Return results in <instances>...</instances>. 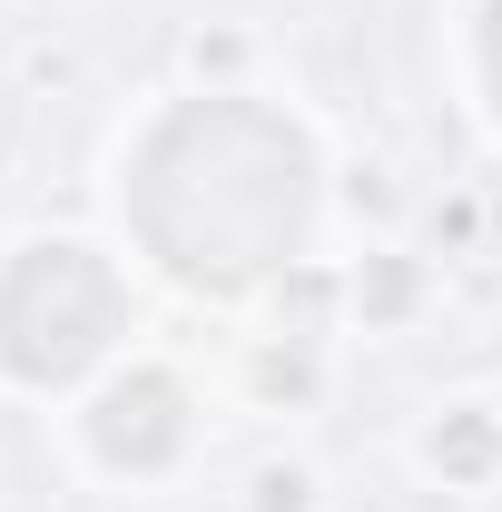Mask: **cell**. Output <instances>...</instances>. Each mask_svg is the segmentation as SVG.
<instances>
[{"instance_id": "6da1fadb", "label": "cell", "mask_w": 502, "mask_h": 512, "mask_svg": "<svg viewBox=\"0 0 502 512\" xmlns=\"http://www.w3.org/2000/svg\"><path fill=\"white\" fill-rule=\"evenodd\" d=\"M128 217L178 286L237 296L276 266H306L315 148L296 119L256 109L247 89L178 99L128 158Z\"/></svg>"}, {"instance_id": "7a4b0ae2", "label": "cell", "mask_w": 502, "mask_h": 512, "mask_svg": "<svg viewBox=\"0 0 502 512\" xmlns=\"http://www.w3.org/2000/svg\"><path fill=\"white\" fill-rule=\"evenodd\" d=\"M128 335V276L89 237H20L0 256V375L20 394L89 384Z\"/></svg>"}, {"instance_id": "3957f363", "label": "cell", "mask_w": 502, "mask_h": 512, "mask_svg": "<svg viewBox=\"0 0 502 512\" xmlns=\"http://www.w3.org/2000/svg\"><path fill=\"white\" fill-rule=\"evenodd\" d=\"M79 434L89 453L128 473V483H158V473H178L197 444V394L168 365H109V375L89 384V404H79Z\"/></svg>"}, {"instance_id": "277c9868", "label": "cell", "mask_w": 502, "mask_h": 512, "mask_svg": "<svg viewBox=\"0 0 502 512\" xmlns=\"http://www.w3.org/2000/svg\"><path fill=\"white\" fill-rule=\"evenodd\" d=\"M424 463H434L443 483H493L502 473V424L483 414V404H453L434 434H424Z\"/></svg>"}, {"instance_id": "5b68a950", "label": "cell", "mask_w": 502, "mask_h": 512, "mask_svg": "<svg viewBox=\"0 0 502 512\" xmlns=\"http://www.w3.org/2000/svg\"><path fill=\"white\" fill-rule=\"evenodd\" d=\"M315 335H286V345H266V355H256V394H266V404H306L315 394Z\"/></svg>"}, {"instance_id": "8992f818", "label": "cell", "mask_w": 502, "mask_h": 512, "mask_svg": "<svg viewBox=\"0 0 502 512\" xmlns=\"http://www.w3.org/2000/svg\"><path fill=\"white\" fill-rule=\"evenodd\" d=\"M404 306H414V266H404V256H365V276H355V316H365V325H394Z\"/></svg>"}, {"instance_id": "52a82bcc", "label": "cell", "mask_w": 502, "mask_h": 512, "mask_svg": "<svg viewBox=\"0 0 502 512\" xmlns=\"http://www.w3.org/2000/svg\"><path fill=\"white\" fill-rule=\"evenodd\" d=\"M306 503H315V483L296 463H266V473H256V512H306Z\"/></svg>"}]
</instances>
